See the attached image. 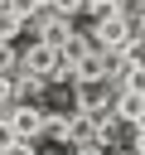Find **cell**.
Returning a JSON list of instances; mask_svg holds the SVG:
<instances>
[{
  "label": "cell",
  "mask_w": 145,
  "mask_h": 155,
  "mask_svg": "<svg viewBox=\"0 0 145 155\" xmlns=\"http://www.w3.org/2000/svg\"><path fill=\"white\" fill-rule=\"evenodd\" d=\"M5 155H39V150H34V140H14V145H10Z\"/></svg>",
  "instance_id": "cell-14"
},
{
  "label": "cell",
  "mask_w": 145,
  "mask_h": 155,
  "mask_svg": "<svg viewBox=\"0 0 145 155\" xmlns=\"http://www.w3.org/2000/svg\"><path fill=\"white\" fill-rule=\"evenodd\" d=\"M10 107H14V78L0 73V111H10Z\"/></svg>",
  "instance_id": "cell-12"
},
{
  "label": "cell",
  "mask_w": 145,
  "mask_h": 155,
  "mask_svg": "<svg viewBox=\"0 0 145 155\" xmlns=\"http://www.w3.org/2000/svg\"><path fill=\"white\" fill-rule=\"evenodd\" d=\"M19 140V131H14V121H10V111H0V150H10Z\"/></svg>",
  "instance_id": "cell-10"
},
{
  "label": "cell",
  "mask_w": 145,
  "mask_h": 155,
  "mask_svg": "<svg viewBox=\"0 0 145 155\" xmlns=\"http://www.w3.org/2000/svg\"><path fill=\"white\" fill-rule=\"evenodd\" d=\"M68 78H72V82H92V78H106V53H102V48H87V53H82V58L68 68Z\"/></svg>",
  "instance_id": "cell-5"
},
{
  "label": "cell",
  "mask_w": 145,
  "mask_h": 155,
  "mask_svg": "<svg viewBox=\"0 0 145 155\" xmlns=\"http://www.w3.org/2000/svg\"><path fill=\"white\" fill-rule=\"evenodd\" d=\"M0 155H5V150H0Z\"/></svg>",
  "instance_id": "cell-19"
},
{
  "label": "cell",
  "mask_w": 145,
  "mask_h": 155,
  "mask_svg": "<svg viewBox=\"0 0 145 155\" xmlns=\"http://www.w3.org/2000/svg\"><path fill=\"white\" fill-rule=\"evenodd\" d=\"M0 5H10V0H0Z\"/></svg>",
  "instance_id": "cell-18"
},
{
  "label": "cell",
  "mask_w": 145,
  "mask_h": 155,
  "mask_svg": "<svg viewBox=\"0 0 145 155\" xmlns=\"http://www.w3.org/2000/svg\"><path fill=\"white\" fill-rule=\"evenodd\" d=\"M39 39H44V44H53V48H63V44L72 39V19H68V15H58V10L48 5V10L39 15Z\"/></svg>",
  "instance_id": "cell-3"
},
{
  "label": "cell",
  "mask_w": 145,
  "mask_h": 155,
  "mask_svg": "<svg viewBox=\"0 0 145 155\" xmlns=\"http://www.w3.org/2000/svg\"><path fill=\"white\" fill-rule=\"evenodd\" d=\"M44 107H34V102H14L10 107V121H14V131H19V140H39L44 136Z\"/></svg>",
  "instance_id": "cell-2"
},
{
  "label": "cell",
  "mask_w": 145,
  "mask_h": 155,
  "mask_svg": "<svg viewBox=\"0 0 145 155\" xmlns=\"http://www.w3.org/2000/svg\"><path fill=\"white\" fill-rule=\"evenodd\" d=\"M14 63H19L14 44H10V39H0V73H14Z\"/></svg>",
  "instance_id": "cell-11"
},
{
  "label": "cell",
  "mask_w": 145,
  "mask_h": 155,
  "mask_svg": "<svg viewBox=\"0 0 145 155\" xmlns=\"http://www.w3.org/2000/svg\"><path fill=\"white\" fill-rule=\"evenodd\" d=\"M48 5H53L58 15H77V10H82V0H48Z\"/></svg>",
  "instance_id": "cell-13"
},
{
  "label": "cell",
  "mask_w": 145,
  "mask_h": 155,
  "mask_svg": "<svg viewBox=\"0 0 145 155\" xmlns=\"http://www.w3.org/2000/svg\"><path fill=\"white\" fill-rule=\"evenodd\" d=\"M19 29H24V19L10 5H0V39H19Z\"/></svg>",
  "instance_id": "cell-9"
},
{
  "label": "cell",
  "mask_w": 145,
  "mask_h": 155,
  "mask_svg": "<svg viewBox=\"0 0 145 155\" xmlns=\"http://www.w3.org/2000/svg\"><path fill=\"white\" fill-rule=\"evenodd\" d=\"M145 111V92H130V87H116L111 92V116L116 121H135Z\"/></svg>",
  "instance_id": "cell-6"
},
{
  "label": "cell",
  "mask_w": 145,
  "mask_h": 155,
  "mask_svg": "<svg viewBox=\"0 0 145 155\" xmlns=\"http://www.w3.org/2000/svg\"><path fill=\"white\" fill-rule=\"evenodd\" d=\"M111 82L106 78H92V82H77V111H106L111 107Z\"/></svg>",
  "instance_id": "cell-4"
},
{
  "label": "cell",
  "mask_w": 145,
  "mask_h": 155,
  "mask_svg": "<svg viewBox=\"0 0 145 155\" xmlns=\"http://www.w3.org/2000/svg\"><path fill=\"white\" fill-rule=\"evenodd\" d=\"M135 155H145V131H135V145H130Z\"/></svg>",
  "instance_id": "cell-16"
},
{
  "label": "cell",
  "mask_w": 145,
  "mask_h": 155,
  "mask_svg": "<svg viewBox=\"0 0 145 155\" xmlns=\"http://www.w3.org/2000/svg\"><path fill=\"white\" fill-rule=\"evenodd\" d=\"M77 155H106V150H102V145H92V140H82V145H77Z\"/></svg>",
  "instance_id": "cell-15"
},
{
  "label": "cell",
  "mask_w": 145,
  "mask_h": 155,
  "mask_svg": "<svg viewBox=\"0 0 145 155\" xmlns=\"http://www.w3.org/2000/svg\"><path fill=\"white\" fill-rule=\"evenodd\" d=\"M44 136H53V140H72V116H44Z\"/></svg>",
  "instance_id": "cell-7"
},
{
  "label": "cell",
  "mask_w": 145,
  "mask_h": 155,
  "mask_svg": "<svg viewBox=\"0 0 145 155\" xmlns=\"http://www.w3.org/2000/svg\"><path fill=\"white\" fill-rule=\"evenodd\" d=\"M135 5H140V15H135V24H140V29H145V0H135Z\"/></svg>",
  "instance_id": "cell-17"
},
{
  "label": "cell",
  "mask_w": 145,
  "mask_h": 155,
  "mask_svg": "<svg viewBox=\"0 0 145 155\" xmlns=\"http://www.w3.org/2000/svg\"><path fill=\"white\" fill-rule=\"evenodd\" d=\"M10 10H14L24 24H29V19H39V15L48 10V0H10Z\"/></svg>",
  "instance_id": "cell-8"
},
{
  "label": "cell",
  "mask_w": 145,
  "mask_h": 155,
  "mask_svg": "<svg viewBox=\"0 0 145 155\" xmlns=\"http://www.w3.org/2000/svg\"><path fill=\"white\" fill-rule=\"evenodd\" d=\"M19 68H24L29 78H39V82L68 78V68H63V48H53V44H44V39H34V44L19 53Z\"/></svg>",
  "instance_id": "cell-1"
}]
</instances>
